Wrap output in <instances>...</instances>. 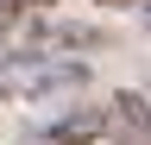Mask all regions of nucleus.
I'll return each instance as SVG.
<instances>
[{
  "label": "nucleus",
  "mask_w": 151,
  "mask_h": 145,
  "mask_svg": "<svg viewBox=\"0 0 151 145\" xmlns=\"http://www.w3.org/2000/svg\"><path fill=\"white\" fill-rule=\"evenodd\" d=\"M50 145H88V139H107V107H82V114H63L50 120Z\"/></svg>",
  "instance_id": "nucleus-3"
},
{
  "label": "nucleus",
  "mask_w": 151,
  "mask_h": 145,
  "mask_svg": "<svg viewBox=\"0 0 151 145\" xmlns=\"http://www.w3.org/2000/svg\"><path fill=\"white\" fill-rule=\"evenodd\" d=\"M94 6H139V0H94Z\"/></svg>",
  "instance_id": "nucleus-5"
},
{
  "label": "nucleus",
  "mask_w": 151,
  "mask_h": 145,
  "mask_svg": "<svg viewBox=\"0 0 151 145\" xmlns=\"http://www.w3.org/2000/svg\"><path fill=\"white\" fill-rule=\"evenodd\" d=\"M107 139H120V145H151V101L132 95V88H120V95L107 101Z\"/></svg>",
  "instance_id": "nucleus-2"
},
{
  "label": "nucleus",
  "mask_w": 151,
  "mask_h": 145,
  "mask_svg": "<svg viewBox=\"0 0 151 145\" xmlns=\"http://www.w3.org/2000/svg\"><path fill=\"white\" fill-rule=\"evenodd\" d=\"M57 0H0V13H50Z\"/></svg>",
  "instance_id": "nucleus-4"
},
{
  "label": "nucleus",
  "mask_w": 151,
  "mask_h": 145,
  "mask_svg": "<svg viewBox=\"0 0 151 145\" xmlns=\"http://www.w3.org/2000/svg\"><path fill=\"white\" fill-rule=\"evenodd\" d=\"M88 88V63L63 50H0V101H50Z\"/></svg>",
  "instance_id": "nucleus-1"
}]
</instances>
